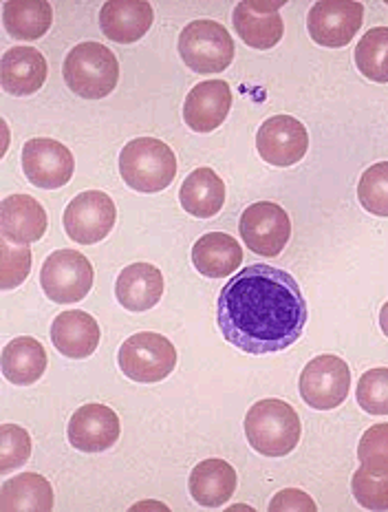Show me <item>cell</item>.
Masks as SVG:
<instances>
[{
    "label": "cell",
    "mask_w": 388,
    "mask_h": 512,
    "mask_svg": "<svg viewBox=\"0 0 388 512\" xmlns=\"http://www.w3.org/2000/svg\"><path fill=\"white\" fill-rule=\"evenodd\" d=\"M245 437L256 453L285 457L303 437V422L285 400H258L245 415Z\"/></svg>",
    "instance_id": "7a4b0ae2"
},
{
    "label": "cell",
    "mask_w": 388,
    "mask_h": 512,
    "mask_svg": "<svg viewBox=\"0 0 388 512\" xmlns=\"http://www.w3.org/2000/svg\"><path fill=\"white\" fill-rule=\"evenodd\" d=\"M62 76L75 95L84 100H102L117 87L120 62L106 45L80 42L64 58Z\"/></svg>",
    "instance_id": "3957f363"
},
{
    "label": "cell",
    "mask_w": 388,
    "mask_h": 512,
    "mask_svg": "<svg viewBox=\"0 0 388 512\" xmlns=\"http://www.w3.org/2000/svg\"><path fill=\"white\" fill-rule=\"evenodd\" d=\"M179 204L188 215L197 219L219 215L225 204L223 179L208 166L192 170L179 188Z\"/></svg>",
    "instance_id": "603a6c76"
},
{
    "label": "cell",
    "mask_w": 388,
    "mask_h": 512,
    "mask_svg": "<svg viewBox=\"0 0 388 512\" xmlns=\"http://www.w3.org/2000/svg\"><path fill=\"white\" fill-rule=\"evenodd\" d=\"M120 175L137 192H161L177 175V157L157 137H137L122 148Z\"/></svg>",
    "instance_id": "277c9868"
},
{
    "label": "cell",
    "mask_w": 388,
    "mask_h": 512,
    "mask_svg": "<svg viewBox=\"0 0 388 512\" xmlns=\"http://www.w3.org/2000/svg\"><path fill=\"white\" fill-rule=\"evenodd\" d=\"M95 272L91 261L75 250H58L47 256L40 270L42 292L58 305L78 303L91 292Z\"/></svg>",
    "instance_id": "52a82bcc"
},
{
    "label": "cell",
    "mask_w": 388,
    "mask_h": 512,
    "mask_svg": "<svg viewBox=\"0 0 388 512\" xmlns=\"http://www.w3.org/2000/svg\"><path fill=\"white\" fill-rule=\"evenodd\" d=\"M117 221L113 199L102 190H84L64 210V230L80 245H93L109 237Z\"/></svg>",
    "instance_id": "9c48e42d"
},
{
    "label": "cell",
    "mask_w": 388,
    "mask_h": 512,
    "mask_svg": "<svg viewBox=\"0 0 388 512\" xmlns=\"http://www.w3.org/2000/svg\"><path fill=\"white\" fill-rule=\"evenodd\" d=\"M256 151L263 157V162L272 166H294L309 151V133L296 117L274 115L258 128Z\"/></svg>",
    "instance_id": "7c38bea8"
},
{
    "label": "cell",
    "mask_w": 388,
    "mask_h": 512,
    "mask_svg": "<svg viewBox=\"0 0 388 512\" xmlns=\"http://www.w3.org/2000/svg\"><path fill=\"white\" fill-rule=\"evenodd\" d=\"M47 369V351L31 336L14 338L3 349V376L16 387H31Z\"/></svg>",
    "instance_id": "cb8c5ba5"
},
{
    "label": "cell",
    "mask_w": 388,
    "mask_h": 512,
    "mask_svg": "<svg viewBox=\"0 0 388 512\" xmlns=\"http://www.w3.org/2000/svg\"><path fill=\"white\" fill-rule=\"evenodd\" d=\"M47 60L34 47H12L5 51L3 64H0V80L3 89L18 98L34 95L47 82Z\"/></svg>",
    "instance_id": "d6986e66"
},
{
    "label": "cell",
    "mask_w": 388,
    "mask_h": 512,
    "mask_svg": "<svg viewBox=\"0 0 388 512\" xmlns=\"http://www.w3.org/2000/svg\"><path fill=\"white\" fill-rule=\"evenodd\" d=\"M351 490L362 508L388 510V468H358L351 479Z\"/></svg>",
    "instance_id": "f1b7e54d"
},
{
    "label": "cell",
    "mask_w": 388,
    "mask_h": 512,
    "mask_svg": "<svg viewBox=\"0 0 388 512\" xmlns=\"http://www.w3.org/2000/svg\"><path fill=\"white\" fill-rule=\"evenodd\" d=\"M188 488L192 499L203 508H219L228 504L236 490V471L219 457H210L192 468Z\"/></svg>",
    "instance_id": "7402d4cb"
},
{
    "label": "cell",
    "mask_w": 388,
    "mask_h": 512,
    "mask_svg": "<svg viewBox=\"0 0 388 512\" xmlns=\"http://www.w3.org/2000/svg\"><path fill=\"white\" fill-rule=\"evenodd\" d=\"M250 5L258 14H272V12H278V7H283L285 3H250Z\"/></svg>",
    "instance_id": "d590c367"
},
{
    "label": "cell",
    "mask_w": 388,
    "mask_h": 512,
    "mask_svg": "<svg viewBox=\"0 0 388 512\" xmlns=\"http://www.w3.org/2000/svg\"><path fill=\"white\" fill-rule=\"evenodd\" d=\"M355 67L366 80L388 84V27H373L355 45Z\"/></svg>",
    "instance_id": "83f0119b"
},
{
    "label": "cell",
    "mask_w": 388,
    "mask_h": 512,
    "mask_svg": "<svg viewBox=\"0 0 388 512\" xmlns=\"http://www.w3.org/2000/svg\"><path fill=\"white\" fill-rule=\"evenodd\" d=\"M23 170L36 188L56 190L71 181L75 159L64 144L51 137H36L23 146Z\"/></svg>",
    "instance_id": "4fadbf2b"
},
{
    "label": "cell",
    "mask_w": 388,
    "mask_h": 512,
    "mask_svg": "<svg viewBox=\"0 0 388 512\" xmlns=\"http://www.w3.org/2000/svg\"><path fill=\"white\" fill-rule=\"evenodd\" d=\"M122 424L106 404H84L69 420V444L82 453H104L120 440Z\"/></svg>",
    "instance_id": "5bb4252c"
},
{
    "label": "cell",
    "mask_w": 388,
    "mask_h": 512,
    "mask_svg": "<svg viewBox=\"0 0 388 512\" xmlns=\"http://www.w3.org/2000/svg\"><path fill=\"white\" fill-rule=\"evenodd\" d=\"M358 199L366 212L388 217V162H377L364 170L358 184Z\"/></svg>",
    "instance_id": "f546056e"
},
{
    "label": "cell",
    "mask_w": 388,
    "mask_h": 512,
    "mask_svg": "<svg viewBox=\"0 0 388 512\" xmlns=\"http://www.w3.org/2000/svg\"><path fill=\"white\" fill-rule=\"evenodd\" d=\"M115 296L128 312H148L164 296V274L153 263H133L117 276Z\"/></svg>",
    "instance_id": "ac0fdd59"
},
{
    "label": "cell",
    "mask_w": 388,
    "mask_h": 512,
    "mask_svg": "<svg viewBox=\"0 0 388 512\" xmlns=\"http://www.w3.org/2000/svg\"><path fill=\"white\" fill-rule=\"evenodd\" d=\"M153 20V7L144 0H111L100 12L102 34L120 45L142 40L153 27Z\"/></svg>",
    "instance_id": "2e32d148"
},
{
    "label": "cell",
    "mask_w": 388,
    "mask_h": 512,
    "mask_svg": "<svg viewBox=\"0 0 388 512\" xmlns=\"http://www.w3.org/2000/svg\"><path fill=\"white\" fill-rule=\"evenodd\" d=\"M358 404L371 415H388V367L366 371L355 389Z\"/></svg>",
    "instance_id": "4dcf8cb0"
},
{
    "label": "cell",
    "mask_w": 388,
    "mask_h": 512,
    "mask_svg": "<svg viewBox=\"0 0 388 512\" xmlns=\"http://www.w3.org/2000/svg\"><path fill=\"white\" fill-rule=\"evenodd\" d=\"M117 365L133 382L155 384L166 380L177 367V349L166 336L155 332H139L120 347Z\"/></svg>",
    "instance_id": "5b68a950"
},
{
    "label": "cell",
    "mask_w": 388,
    "mask_h": 512,
    "mask_svg": "<svg viewBox=\"0 0 388 512\" xmlns=\"http://www.w3.org/2000/svg\"><path fill=\"white\" fill-rule=\"evenodd\" d=\"M0 508L5 512H49L53 508V488L38 473H20L3 484Z\"/></svg>",
    "instance_id": "d4e9b609"
},
{
    "label": "cell",
    "mask_w": 388,
    "mask_h": 512,
    "mask_svg": "<svg viewBox=\"0 0 388 512\" xmlns=\"http://www.w3.org/2000/svg\"><path fill=\"white\" fill-rule=\"evenodd\" d=\"M364 20L362 3L353 0H320L307 16L311 40L320 47L342 49L351 45Z\"/></svg>",
    "instance_id": "30bf717a"
},
{
    "label": "cell",
    "mask_w": 388,
    "mask_h": 512,
    "mask_svg": "<svg viewBox=\"0 0 388 512\" xmlns=\"http://www.w3.org/2000/svg\"><path fill=\"white\" fill-rule=\"evenodd\" d=\"M232 111V89L225 80H206L194 87L186 104H183V120L197 133H212L219 128Z\"/></svg>",
    "instance_id": "9a60e30c"
},
{
    "label": "cell",
    "mask_w": 388,
    "mask_h": 512,
    "mask_svg": "<svg viewBox=\"0 0 388 512\" xmlns=\"http://www.w3.org/2000/svg\"><path fill=\"white\" fill-rule=\"evenodd\" d=\"M300 396L316 411L338 409L349 398L351 371L338 356H318L307 362L298 382Z\"/></svg>",
    "instance_id": "ba28073f"
},
{
    "label": "cell",
    "mask_w": 388,
    "mask_h": 512,
    "mask_svg": "<svg viewBox=\"0 0 388 512\" xmlns=\"http://www.w3.org/2000/svg\"><path fill=\"white\" fill-rule=\"evenodd\" d=\"M230 31L214 20H194L179 36V53L186 67L197 73H221L234 60Z\"/></svg>",
    "instance_id": "8992f818"
},
{
    "label": "cell",
    "mask_w": 388,
    "mask_h": 512,
    "mask_svg": "<svg viewBox=\"0 0 388 512\" xmlns=\"http://www.w3.org/2000/svg\"><path fill=\"white\" fill-rule=\"evenodd\" d=\"M47 212L40 201L29 195H12L3 199L0 208V226L3 237L16 245L36 243L47 232Z\"/></svg>",
    "instance_id": "ffe728a7"
},
{
    "label": "cell",
    "mask_w": 388,
    "mask_h": 512,
    "mask_svg": "<svg viewBox=\"0 0 388 512\" xmlns=\"http://www.w3.org/2000/svg\"><path fill=\"white\" fill-rule=\"evenodd\" d=\"M358 460L369 468H388V422L373 424L358 444Z\"/></svg>",
    "instance_id": "836d02e7"
},
{
    "label": "cell",
    "mask_w": 388,
    "mask_h": 512,
    "mask_svg": "<svg viewBox=\"0 0 388 512\" xmlns=\"http://www.w3.org/2000/svg\"><path fill=\"white\" fill-rule=\"evenodd\" d=\"M269 510L272 512H289V510L316 512L318 506L314 504V499H311L307 493H303V490L287 488V490H280V493H276L274 499L269 501Z\"/></svg>",
    "instance_id": "e575fe53"
},
{
    "label": "cell",
    "mask_w": 388,
    "mask_h": 512,
    "mask_svg": "<svg viewBox=\"0 0 388 512\" xmlns=\"http://www.w3.org/2000/svg\"><path fill=\"white\" fill-rule=\"evenodd\" d=\"M243 263L239 241L225 232H208L192 248V265L208 279H225L236 274Z\"/></svg>",
    "instance_id": "44dd1931"
},
{
    "label": "cell",
    "mask_w": 388,
    "mask_h": 512,
    "mask_svg": "<svg viewBox=\"0 0 388 512\" xmlns=\"http://www.w3.org/2000/svg\"><path fill=\"white\" fill-rule=\"evenodd\" d=\"M100 325L97 320L80 312V309H67L56 316L51 325V340L62 356L73 360H84L95 354L100 345Z\"/></svg>",
    "instance_id": "e0dca14e"
},
{
    "label": "cell",
    "mask_w": 388,
    "mask_h": 512,
    "mask_svg": "<svg viewBox=\"0 0 388 512\" xmlns=\"http://www.w3.org/2000/svg\"><path fill=\"white\" fill-rule=\"evenodd\" d=\"M0 252H3V276H0V285H3V292H9L27 281L31 270V250L29 245H16L3 237V241H0Z\"/></svg>",
    "instance_id": "d6a6232c"
},
{
    "label": "cell",
    "mask_w": 388,
    "mask_h": 512,
    "mask_svg": "<svg viewBox=\"0 0 388 512\" xmlns=\"http://www.w3.org/2000/svg\"><path fill=\"white\" fill-rule=\"evenodd\" d=\"M234 29L247 47L267 51L274 49L285 34V23L278 12L258 14L250 3H239L234 9Z\"/></svg>",
    "instance_id": "4316f807"
},
{
    "label": "cell",
    "mask_w": 388,
    "mask_h": 512,
    "mask_svg": "<svg viewBox=\"0 0 388 512\" xmlns=\"http://www.w3.org/2000/svg\"><path fill=\"white\" fill-rule=\"evenodd\" d=\"M307 318V301L298 281L267 263L232 274L217 303L223 338L250 356L278 354L296 345Z\"/></svg>",
    "instance_id": "6da1fadb"
},
{
    "label": "cell",
    "mask_w": 388,
    "mask_h": 512,
    "mask_svg": "<svg viewBox=\"0 0 388 512\" xmlns=\"http://www.w3.org/2000/svg\"><path fill=\"white\" fill-rule=\"evenodd\" d=\"M53 9L45 0H7L3 23L7 34L16 40H38L49 31Z\"/></svg>",
    "instance_id": "484cf974"
},
{
    "label": "cell",
    "mask_w": 388,
    "mask_h": 512,
    "mask_svg": "<svg viewBox=\"0 0 388 512\" xmlns=\"http://www.w3.org/2000/svg\"><path fill=\"white\" fill-rule=\"evenodd\" d=\"M380 327H382V334L388 338V301L380 309Z\"/></svg>",
    "instance_id": "8d00e7d4"
},
{
    "label": "cell",
    "mask_w": 388,
    "mask_h": 512,
    "mask_svg": "<svg viewBox=\"0 0 388 512\" xmlns=\"http://www.w3.org/2000/svg\"><path fill=\"white\" fill-rule=\"evenodd\" d=\"M31 455V437L18 424H3L0 429V473L7 475L23 466Z\"/></svg>",
    "instance_id": "1f68e13d"
},
{
    "label": "cell",
    "mask_w": 388,
    "mask_h": 512,
    "mask_svg": "<svg viewBox=\"0 0 388 512\" xmlns=\"http://www.w3.org/2000/svg\"><path fill=\"white\" fill-rule=\"evenodd\" d=\"M241 239L258 256H278L291 237V221L285 208L272 201H256L243 210L239 221Z\"/></svg>",
    "instance_id": "8fae6325"
}]
</instances>
